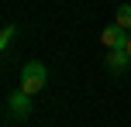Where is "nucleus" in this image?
Returning <instances> with one entry per match:
<instances>
[{"instance_id": "nucleus-7", "label": "nucleus", "mask_w": 131, "mask_h": 127, "mask_svg": "<svg viewBox=\"0 0 131 127\" xmlns=\"http://www.w3.org/2000/svg\"><path fill=\"white\" fill-rule=\"evenodd\" d=\"M124 48H128V55H131V38H128V45H124Z\"/></svg>"}, {"instance_id": "nucleus-6", "label": "nucleus", "mask_w": 131, "mask_h": 127, "mask_svg": "<svg viewBox=\"0 0 131 127\" xmlns=\"http://www.w3.org/2000/svg\"><path fill=\"white\" fill-rule=\"evenodd\" d=\"M14 34H17V27H14V24H7L4 31H0V48H7V45H10V41H14Z\"/></svg>"}, {"instance_id": "nucleus-5", "label": "nucleus", "mask_w": 131, "mask_h": 127, "mask_svg": "<svg viewBox=\"0 0 131 127\" xmlns=\"http://www.w3.org/2000/svg\"><path fill=\"white\" fill-rule=\"evenodd\" d=\"M114 21H117L121 27H128V31H131V4H121V7H117V17H114Z\"/></svg>"}, {"instance_id": "nucleus-2", "label": "nucleus", "mask_w": 131, "mask_h": 127, "mask_svg": "<svg viewBox=\"0 0 131 127\" xmlns=\"http://www.w3.org/2000/svg\"><path fill=\"white\" fill-rule=\"evenodd\" d=\"M31 93H24V89H17V93L7 96V117L10 120H24V117H31Z\"/></svg>"}, {"instance_id": "nucleus-4", "label": "nucleus", "mask_w": 131, "mask_h": 127, "mask_svg": "<svg viewBox=\"0 0 131 127\" xmlns=\"http://www.w3.org/2000/svg\"><path fill=\"white\" fill-rule=\"evenodd\" d=\"M107 65H111V72H124V69L131 65L128 48H111V55H107Z\"/></svg>"}, {"instance_id": "nucleus-1", "label": "nucleus", "mask_w": 131, "mask_h": 127, "mask_svg": "<svg viewBox=\"0 0 131 127\" xmlns=\"http://www.w3.org/2000/svg\"><path fill=\"white\" fill-rule=\"evenodd\" d=\"M45 82H48V69L41 65V62H28V65H21V89H24V93H41V89H45Z\"/></svg>"}, {"instance_id": "nucleus-3", "label": "nucleus", "mask_w": 131, "mask_h": 127, "mask_svg": "<svg viewBox=\"0 0 131 127\" xmlns=\"http://www.w3.org/2000/svg\"><path fill=\"white\" fill-rule=\"evenodd\" d=\"M128 38H131V31H128V27H121L117 21H114L111 27H104V34H100V41H104L107 52H111V48H124V45H128Z\"/></svg>"}]
</instances>
